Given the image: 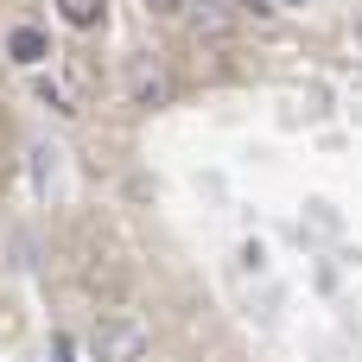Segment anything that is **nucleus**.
<instances>
[{"label":"nucleus","instance_id":"f257e3e1","mask_svg":"<svg viewBox=\"0 0 362 362\" xmlns=\"http://www.w3.org/2000/svg\"><path fill=\"white\" fill-rule=\"evenodd\" d=\"M38 95H45L57 115H83V108H89V70L70 57L64 70H45V76H38Z\"/></svg>","mask_w":362,"mask_h":362},{"label":"nucleus","instance_id":"f03ea898","mask_svg":"<svg viewBox=\"0 0 362 362\" xmlns=\"http://www.w3.org/2000/svg\"><path fill=\"white\" fill-rule=\"evenodd\" d=\"M146 356V331L134 318H102L95 325V362H140Z\"/></svg>","mask_w":362,"mask_h":362},{"label":"nucleus","instance_id":"7ed1b4c3","mask_svg":"<svg viewBox=\"0 0 362 362\" xmlns=\"http://www.w3.org/2000/svg\"><path fill=\"white\" fill-rule=\"evenodd\" d=\"M127 95H134V108H165V102H172V76L140 57V64L127 70Z\"/></svg>","mask_w":362,"mask_h":362},{"label":"nucleus","instance_id":"20e7f679","mask_svg":"<svg viewBox=\"0 0 362 362\" xmlns=\"http://www.w3.org/2000/svg\"><path fill=\"white\" fill-rule=\"evenodd\" d=\"M6 51H13V64H25V70H38V64L51 57V38H45L38 25H13V32H6Z\"/></svg>","mask_w":362,"mask_h":362},{"label":"nucleus","instance_id":"39448f33","mask_svg":"<svg viewBox=\"0 0 362 362\" xmlns=\"http://www.w3.org/2000/svg\"><path fill=\"white\" fill-rule=\"evenodd\" d=\"M57 13H64L70 32H95L108 19V0H57Z\"/></svg>","mask_w":362,"mask_h":362},{"label":"nucleus","instance_id":"423d86ee","mask_svg":"<svg viewBox=\"0 0 362 362\" xmlns=\"http://www.w3.org/2000/svg\"><path fill=\"white\" fill-rule=\"evenodd\" d=\"M153 19H178V13H191V0H140Z\"/></svg>","mask_w":362,"mask_h":362},{"label":"nucleus","instance_id":"0eeeda50","mask_svg":"<svg viewBox=\"0 0 362 362\" xmlns=\"http://www.w3.org/2000/svg\"><path fill=\"white\" fill-rule=\"evenodd\" d=\"M242 13H255V19H267L274 6H267V0H242Z\"/></svg>","mask_w":362,"mask_h":362},{"label":"nucleus","instance_id":"6e6552de","mask_svg":"<svg viewBox=\"0 0 362 362\" xmlns=\"http://www.w3.org/2000/svg\"><path fill=\"white\" fill-rule=\"evenodd\" d=\"M356 51H362V25H356Z\"/></svg>","mask_w":362,"mask_h":362},{"label":"nucleus","instance_id":"1a4fd4ad","mask_svg":"<svg viewBox=\"0 0 362 362\" xmlns=\"http://www.w3.org/2000/svg\"><path fill=\"white\" fill-rule=\"evenodd\" d=\"M286 6H305V0H286Z\"/></svg>","mask_w":362,"mask_h":362}]
</instances>
